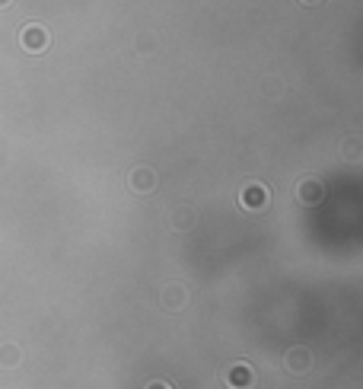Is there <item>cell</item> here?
Masks as SVG:
<instances>
[{
	"mask_svg": "<svg viewBox=\"0 0 363 389\" xmlns=\"http://www.w3.org/2000/svg\"><path fill=\"white\" fill-rule=\"evenodd\" d=\"M20 42H22V48H26L29 55H41V51H48L51 35H48V29H45V26L32 22V26H26L20 32Z\"/></svg>",
	"mask_w": 363,
	"mask_h": 389,
	"instance_id": "obj_1",
	"label": "cell"
},
{
	"mask_svg": "<svg viewBox=\"0 0 363 389\" xmlns=\"http://www.w3.org/2000/svg\"><path fill=\"white\" fill-rule=\"evenodd\" d=\"M284 367H287L290 374H309V370H312V351L303 345L290 348L287 355H284Z\"/></svg>",
	"mask_w": 363,
	"mask_h": 389,
	"instance_id": "obj_2",
	"label": "cell"
},
{
	"mask_svg": "<svg viewBox=\"0 0 363 389\" xmlns=\"http://www.w3.org/2000/svg\"><path fill=\"white\" fill-rule=\"evenodd\" d=\"M239 204L246 211H261L268 204V188L261 185V182H249V185L239 192Z\"/></svg>",
	"mask_w": 363,
	"mask_h": 389,
	"instance_id": "obj_3",
	"label": "cell"
},
{
	"mask_svg": "<svg viewBox=\"0 0 363 389\" xmlns=\"http://www.w3.org/2000/svg\"><path fill=\"white\" fill-rule=\"evenodd\" d=\"M255 383V374L249 364H233V367L226 370V386L230 389H249Z\"/></svg>",
	"mask_w": 363,
	"mask_h": 389,
	"instance_id": "obj_4",
	"label": "cell"
},
{
	"mask_svg": "<svg viewBox=\"0 0 363 389\" xmlns=\"http://www.w3.org/2000/svg\"><path fill=\"white\" fill-rule=\"evenodd\" d=\"M128 182L138 194H150L153 188H157V176H153V169H147V166H134V173H131Z\"/></svg>",
	"mask_w": 363,
	"mask_h": 389,
	"instance_id": "obj_5",
	"label": "cell"
},
{
	"mask_svg": "<svg viewBox=\"0 0 363 389\" xmlns=\"http://www.w3.org/2000/svg\"><path fill=\"white\" fill-rule=\"evenodd\" d=\"M296 194H300V202H303V204H319V202L325 198V188H322V182L303 179L300 188H296Z\"/></svg>",
	"mask_w": 363,
	"mask_h": 389,
	"instance_id": "obj_6",
	"label": "cell"
},
{
	"mask_svg": "<svg viewBox=\"0 0 363 389\" xmlns=\"http://www.w3.org/2000/svg\"><path fill=\"white\" fill-rule=\"evenodd\" d=\"M185 300H188V291L182 284H169L163 291V306H166V310H178V306H185Z\"/></svg>",
	"mask_w": 363,
	"mask_h": 389,
	"instance_id": "obj_7",
	"label": "cell"
},
{
	"mask_svg": "<svg viewBox=\"0 0 363 389\" xmlns=\"http://www.w3.org/2000/svg\"><path fill=\"white\" fill-rule=\"evenodd\" d=\"M20 357H22L20 345H0V364H4V367H16Z\"/></svg>",
	"mask_w": 363,
	"mask_h": 389,
	"instance_id": "obj_8",
	"label": "cell"
},
{
	"mask_svg": "<svg viewBox=\"0 0 363 389\" xmlns=\"http://www.w3.org/2000/svg\"><path fill=\"white\" fill-rule=\"evenodd\" d=\"M192 223V214H176V227H188Z\"/></svg>",
	"mask_w": 363,
	"mask_h": 389,
	"instance_id": "obj_9",
	"label": "cell"
},
{
	"mask_svg": "<svg viewBox=\"0 0 363 389\" xmlns=\"http://www.w3.org/2000/svg\"><path fill=\"white\" fill-rule=\"evenodd\" d=\"M144 389H172V386H169V383H163V380H153V383H147Z\"/></svg>",
	"mask_w": 363,
	"mask_h": 389,
	"instance_id": "obj_10",
	"label": "cell"
},
{
	"mask_svg": "<svg viewBox=\"0 0 363 389\" xmlns=\"http://www.w3.org/2000/svg\"><path fill=\"white\" fill-rule=\"evenodd\" d=\"M10 4H13V0H0V10H4V7H10Z\"/></svg>",
	"mask_w": 363,
	"mask_h": 389,
	"instance_id": "obj_11",
	"label": "cell"
},
{
	"mask_svg": "<svg viewBox=\"0 0 363 389\" xmlns=\"http://www.w3.org/2000/svg\"><path fill=\"white\" fill-rule=\"evenodd\" d=\"M303 4H319V0H303Z\"/></svg>",
	"mask_w": 363,
	"mask_h": 389,
	"instance_id": "obj_12",
	"label": "cell"
}]
</instances>
